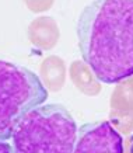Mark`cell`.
<instances>
[{"label": "cell", "instance_id": "7a4b0ae2", "mask_svg": "<svg viewBox=\"0 0 133 153\" xmlns=\"http://www.w3.org/2000/svg\"><path fill=\"white\" fill-rule=\"evenodd\" d=\"M14 153H73L77 126L60 104H39L25 114L13 134Z\"/></svg>", "mask_w": 133, "mask_h": 153}, {"label": "cell", "instance_id": "3957f363", "mask_svg": "<svg viewBox=\"0 0 133 153\" xmlns=\"http://www.w3.org/2000/svg\"><path fill=\"white\" fill-rule=\"evenodd\" d=\"M46 97L45 86L34 72L0 60V140L10 139L20 120Z\"/></svg>", "mask_w": 133, "mask_h": 153}, {"label": "cell", "instance_id": "277c9868", "mask_svg": "<svg viewBox=\"0 0 133 153\" xmlns=\"http://www.w3.org/2000/svg\"><path fill=\"white\" fill-rule=\"evenodd\" d=\"M73 153H123V142L108 121L90 122L77 129Z\"/></svg>", "mask_w": 133, "mask_h": 153}, {"label": "cell", "instance_id": "8992f818", "mask_svg": "<svg viewBox=\"0 0 133 153\" xmlns=\"http://www.w3.org/2000/svg\"><path fill=\"white\" fill-rule=\"evenodd\" d=\"M130 153H133V136H132V148H130Z\"/></svg>", "mask_w": 133, "mask_h": 153}, {"label": "cell", "instance_id": "6da1fadb", "mask_svg": "<svg viewBox=\"0 0 133 153\" xmlns=\"http://www.w3.org/2000/svg\"><path fill=\"white\" fill-rule=\"evenodd\" d=\"M78 48L98 80L133 76V0H94L77 23Z\"/></svg>", "mask_w": 133, "mask_h": 153}, {"label": "cell", "instance_id": "5b68a950", "mask_svg": "<svg viewBox=\"0 0 133 153\" xmlns=\"http://www.w3.org/2000/svg\"><path fill=\"white\" fill-rule=\"evenodd\" d=\"M0 153H14L13 146L4 140H0Z\"/></svg>", "mask_w": 133, "mask_h": 153}]
</instances>
